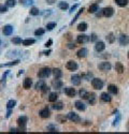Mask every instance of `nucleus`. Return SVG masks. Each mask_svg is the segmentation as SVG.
<instances>
[{"instance_id": "1", "label": "nucleus", "mask_w": 129, "mask_h": 134, "mask_svg": "<svg viewBox=\"0 0 129 134\" xmlns=\"http://www.w3.org/2000/svg\"><path fill=\"white\" fill-rule=\"evenodd\" d=\"M27 121H28V118L26 116H21L17 118V120H16L19 130H22L23 132L26 131V125H27Z\"/></svg>"}, {"instance_id": "2", "label": "nucleus", "mask_w": 129, "mask_h": 134, "mask_svg": "<svg viewBox=\"0 0 129 134\" xmlns=\"http://www.w3.org/2000/svg\"><path fill=\"white\" fill-rule=\"evenodd\" d=\"M52 71L53 70H51L50 68H42L38 72V77L39 78H47L52 73H53Z\"/></svg>"}, {"instance_id": "3", "label": "nucleus", "mask_w": 129, "mask_h": 134, "mask_svg": "<svg viewBox=\"0 0 129 134\" xmlns=\"http://www.w3.org/2000/svg\"><path fill=\"white\" fill-rule=\"evenodd\" d=\"M92 86L97 90H100L103 88V81L100 78H93L92 80Z\"/></svg>"}, {"instance_id": "4", "label": "nucleus", "mask_w": 129, "mask_h": 134, "mask_svg": "<svg viewBox=\"0 0 129 134\" xmlns=\"http://www.w3.org/2000/svg\"><path fill=\"white\" fill-rule=\"evenodd\" d=\"M89 40H90V38L86 34H80L76 37V42L80 44H85L87 42H89Z\"/></svg>"}, {"instance_id": "5", "label": "nucleus", "mask_w": 129, "mask_h": 134, "mask_svg": "<svg viewBox=\"0 0 129 134\" xmlns=\"http://www.w3.org/2000/svg\"><path fill=\"white\" fill-rule=\"evenodd\" d=\"M111 63L108 62V61H103V62H100L98 64V69L101 71H109L111 70Z\"/></svg>"}, {"instance_id": "6", "label": "nucleus", "mask_w": 129, "mask_h": 134, "mask_svg": "<svg viewBox=\"0 0 129 134\" xmlns=\"http://www.w3.org/2000/svg\"><path fill=\"white\" fill-rule=\"evenodd\" d=\"M67 117H68V119L71 120V121H73V122H80L81 121V117L73 112H70L69 114H68Z\"/></svg>"}, {"instance_id": "7", "label": "nucleus", "mask_w": 129, "mask_h": 134, "mask_svg": "<svg viewBox=\"0 0 129 134\" xmlns=\"http://www.w3.org/2000/svg\"><path fill=\"white\" fill-rule=\"evenodd\" d=\"M102 13L103 16H105V17H111L114 14V9L111 8V6H106V8L102 9Z\"/></svg>"}, {"instance_id": "8", "label": "nucleus", "mask_w": 129, "mask_h": 134, "mask_svg": "<svg viewBox=\"0 0 129 134\" xmlns=\"http://www.w3.org/2000/svg\"><path fill=\"white\" fill-rule=\"evenodd\" d=\"M66 68L68 69V70H70V71H75V70H77L79 66H77V63L75 62V61L70 60V61H68V62H67Z\"/></svg>"}, {"instance_id": "9", "label": "nucleus", "mask_w": 129, "mask_h": 134, "mask_svg": "<svg viewBox=\"0 0 129 134\" xmlns=\"http://www.w3.org/2000/svg\"><path fill=\"white\" fill-rule=\"evenodd\" d=\"M118 41H119V44H121V45H123V46H126V45L129 44V37H128V35L123 34V35L119 37Z\"/></svg>"}, {"instance_id": "10", "label": "nucleus", "mask_w": 129, "mask_h": 134, "mask_svg": "<svg viewBox=\"0 0 129 134\" xmlns=\"http://www.w3.org/2000/svg\"><path fill=\"white\" fill-rule=\"evenodd\" d=\"M31 85H32V80L29 77H26L24 81H23V87H24V89H30Z\"/></svg>"}, {"instance_id": "11", "label": "nucleus", "mask_w": 129, "mask_h": 134, "mask_svg": "<svg viewBox=\"0 0 129 134\" xmlns=\"http://www.w3.org/2000/svg\"><path fill=\"white\" fill-rule=\"evenodd\" d=\"M40 116H41V118H43V119L48 118V117L51 116V112H50V109H48L47 107H44V108L40 112Z\"/></svg>"}, {"instance_id": "12", "label": "nucleus", "mask_w": 129, "mask_h": 134, "mask_svg": "<svg viewBox=\"0 0 129 134\" xmlns=\"http://www.w3.org/2000/svg\"><path fill=\"white\" fill-rule=\"evenodd\" d=\"M104 48H105V44L103 43L102 41H99V42H96V45H95V50L97 52H103L104 51Z\"/></svg>"}, {"instance_id": "13", "label": "nucleus", "mask_w": 129, "mask_h": 134, "mask_svg": "<svg viewBox=\"0 0 129 134\" xmlns=\"http://www.w3.org/2000/svg\"><path fill=\"white\" fill-rule=\"evenodd\" d=\"M2 32H3V34L4 35H11L12 32H13V27L11 25H6V26L3 27Z\"/></svg>"}, {"instance_id": "14", "label": "nucleus", "mask_w": 129, "mask_h": 134, "mask_svg": "<svg viewBox=\"0 0 129 134\" xmlns=\"http://www.w3.org/2000/svg\"><path fill=\"white\" fill-rule=\"evenodd\" d=\"M64 93H66L68 97H74L75 96V93H76V91L72 87H66V89H64Z\"/></svg>"}, {"instance_id": "15", "label": "nucleus", "mask_w": 129, "mask_h": 134, "mask_svg": "<svg viewBox=\"0 0 129 134\" xmlns=\"http://www.w3.org/2000/svg\"><path fill=\"white\" fill-rule=\"evenodd\" d=\"M74 106H75V108H76V109L81 110V112L85 110V108H86L85 104H84L82 101H75V103H74Z\"/></svg>"}, {"instance_id": "16", "label": "nucleus", "mask_w": 129, "mask_h": 134, "mask_svg": "<svg viewBox=\"0 0 129 134\" xmlns=\"http://www.w3.org/2000/svg\"><path fill=\"white\" fill-rule=\"evenodd\" d=\"M71 83H72L74 86H79L81 84V76L80 75H72V77H71Z\"/></svg>"}, {"instance_id": "17", "label": "nucleus", "mask_w": 129, "mask_h": 134, "mask_svg": "<svg viewBox=\"0 0 129 134\" xmlns=\"http://www.w3.org/2000/svg\"><path fill=\"white\" fill-rule=\"evenodd\" d=\"M87 54H88V50L85 47L81 48V50H79V52H77V57L79 58H85L87 56Z\"/></svg>"}, {"instance_id": "18", "label": "nucleus", "mask_w": 129, "mask_h": 134, "mask_svg": "<svg viewBox=\"0 0 129 134\" xmlns=\"http://www.w3.org/2000/svg\"><path fill=\"white\" fill-rule=\"evenodd\" d=\"M52 72H53V75H54L55 80H59V78L63 77V71H61L60 69H54Z\"/></svg>"}, {"instance_id": "19", "label": "nucleus", "mask_w": 129, "mask_h": 134, "mask_svg": "<svg viewBox=\"0 0 129 134\" xmlns=\"http://www.w3.org/2000/svg\"><path fill=\"white\" fill-rule=\"evenodd\" d=\"M100 99H101L103 102H111L112 98L108 92H102L101 96H100Z\"/></svg>"}, {"instance_id": "20", "label": "nucleus", "mask_w": 129, "mask_h": 134, "mask_svg": "<svg viewBox=\"0 0 129 134\" xmlns=\"http://www.w3.org/2000/svg\"><path fill=\"white\" fill-rule=\"evenodd\" d=\"M19 62H21V60H19V59H16V60L10 61V62H6V63H2V64H0V68H2V67H11V66H16V64H18Z\"/></svg>"}, {"instance_id": "21", "label": "nucleus", "mask_w": 129, "mask_h": 134, "mask_svg": "<svg viewBox=\"0 0 129 134\" xmlns=\"http://www.w3.org/2000/svg\"><path fill=\"white\" fill-rule=\"evenodd\" d=\"M124 66H123V63L122 62H116L115 63V71L117 72V73H119V74H122L123 72H124Z\"/></svg>"}, {"instance_id": "22", "label": "nucleus", "mask_w": 129, "mask_h": 134, "mask_svg": "<svg viewBox=\"0 0 129 134\" xmlns=\"http://www.w3.org/2000/svg\"><path fill=\"white\" fill-rule=\"evenodd\" d=\"M34 43H35L34 39H26V40H24L22 42V44L24 45V46H30V45L34 44Z\"/></svg>"}, {"instance_id": "23", "label": "nucleus", "mask_w": 129, "mask_h": 134, "mask_svg": "<svg viewBox=\"0 0 129 134\" xmlns=\"http://www.w3.org/2000/svg\"><path fill=\"white\" fill-rule=\"evenodd\" d=\"M108 90H109V92H111L112 94H116L118 92V89H117V87H116L115 85H109Z\"/></svg>"}, {"instance_id": "24", "label": "nucleus", "mask_w": 129, "mask_h": 134, "mask_svg": "<svg viewBox=\"0 0 129 134\" xmlns=\"http://www.w3.org/2000/svg\"><path fill=\"white\" fill-rule=\"evenodd\" d=\"M58 8H59L60 10H63V11H66V10L69 9V4L64 1H60L59 3H58Z\"/></svg>"}, {"instance_id": "25", "label": "nucleus", "mask_w": 129, "mask_h": 134, "mask_svg": "<svg viewBox=\"0 0 129 134\" xmlns=\"http://www.w3.org/2000/svg\"><path fill=\"white\" fill-rule=\"evenodd\" d=\"M57 98H58V94L56 93V92H52V93H50V96H48V101L50 102H56L57 101Z\"/></svg>"}, {"instance_id": "26", "label": "nucleus", "mask_w": 129, "mask_h": 134, "mask_svg": "<svg viewBox=\"0 0 129 134\" xmlns=\"http://www.w3.org/2000/svg\"><path fill=\"white\" fill-rule=\"evenodd\" d=\"M98 10H99L98 4H97V3H93V4L89 6L88 12H89V13H96L97 11H98Z\"/></svg>"}, {"instance_id": "27", "label": "nucleus", "mask_w": 129, "mask_h": 134, "mask_svg": "<svg viewBox=\"0 0 129 134\" xmlns=\"http://www.w3.org/2000/svg\"><path fill=\"white\" fill-rule=\"evenodd\" d=\"M86 29H87V24L86 23H81V24L77 25V30L81 31V32L86 31Z\"/></svg>"}, {"instance_id": "28", "label": "nucleus", "mask_w": 129, "mask_h": 134, "mask_svg": "<svg viewBox=\"0 0 129 134\" xmlns=\"http://www.w3.org/2000/svg\"><path fill=\"white\" fill-rule=\"evenodd\" d=\"M53 108L56 109V110H61V109L64 108V103L63 102H56V103H54Z\"/></svg>"}, {"instance_id": "29", "label": "nucleus", "mask_w": 129, "mask_h": 134, "mask_svg": "<svg viewBox=\"0 0 129 134\" xmlns=\"http://www.w3.org/2000/svg\"><path fill=\"white\" fill-rule=\"evenodd\" d=\"M80 96L82 97L83 99L88 100V99H89V97H90V93H89V92H87V91H85V90H81V91H80Z\"/></svg>"}, {"instance_id": "30", "label": "nucleus", "mask_w": 129, "mask_h": 134, "mask_svg": "<svg viewBox=\"0 0 129 134\" xmlns=\"http://www.w3.org/2000/svg\"><path fill=\"white\" fill-rule=\"evenodd\" d=\"M55 27H56V23H55V22L47 23V24H46V30L47 31H52Z\"/></svg>"}, {"instance_id": "31", "label": "nucleus", "mask_w": 129, "mask_h": 134, "mask_svg": "<svg viewBox=\"0 0 129 134\" xmlns=\"http://www.w3.org/2000/svg\"><path fill=\"white\" fill-rule=\"evenodd\" d=\"M16 105V101L15 100H9L8 101V103H6V108H13V107H14Z\"/></svg>"}, {"instance_id": "32", "label": "nucleus", "mask_w": 129, "mask_h": 134, "mask_svg": "<svg viewBox=\"0 0 129 134\" xmlns=\"http://www.w3.org/2000/svg\"><path fill=\"white\" fill-rule=\"evenodd\" d=\"M83 11H84V8H82V9H81V10H79V12H77V13H76V15H75V16H74V18L72 19V21H71V23H70V24H71V25H73V23H75V22H76V19H77V18H79V17H80V15H81V14H82V12H83Z\"/></svg>"}, {"instance_id": "33", "label": "nucleus", "mask_w": 129, "mask_h": 134, "mask_svg": "<svg viewBox=\"0 0 129 134\" xmlns=\"http://www.w3.org/2000/svg\"><path fill=\"white\" fill-rule=\"evenodd\" d=\"M115 2L117 3V5H119V6H126L128 4L129 0H115Z\"/></svg>"}, {"instance_id": "34", "label": "nucleus", "mask_w": 129, "mask_h": 134, "mask_svg": "<svg viewBox=\"0 0 129 134\" xmlns=\"http://www.w3.org/2000/svg\"><path fill=\"white\" fill-rule=\"evenodd\" d=\"M15 4H16V0H6L5 1V5L8 8H13V6H15Z\"/></svg>"}, {"instance_id": "35", "label": "nucleus", "mask_w": 129, "mask_h": 134, "mask_svg": "<svg viewBox=\"0 0 129 134\" xmlns=\"http://www.w3.org/2000/svg\"><path fill=\"white\" fill-rule=\"evenodd\" d=\"M40 14V11H39L38 8H34V6H32L30 9V15H33V16H37Z\"/></svg>"}, {"instance_id": "36", "label": "nucleus", "mask_w": 129, "mask_h": 134, "mask_svg": "<svg viewBox=\"0 0 129 134\" xmlns=\"http://www.w3.org/2000/svg\"><path fill=\"white\" fill-rule=\"evenodd\" d=\"M105 38H106V41H108L109 43H113V42L115 41V37H114V34H113L112 32H111V33H109Z\"/></svg>"}, {"instance_id": "37", "label": "nucleus", "mask_w": 129, "mask_h": 134, "mask_svg": "<svg viewBox=\"0 0 129 134\" xmlns=\"http://www.w3.org/2000/svg\"><path fill=\"white\" fill-rule=\"evenodd\" d=\"M53 86H54L55 88H57V89H59V88L63 87V81H60L59 80H54V81H53Z\"/></svg>"}, {"instance_id": "38", "label": "nucleus", "mask_w": 129, "mask_h": 134, "mask_svg": "<svg viewBox=\"0 0 129 134\" xmlns=\"http://www.w3.org/2000/svg\"><path fill=\"white\" fill-rule=\"evenodd\" d=\"M19 2H21L22 4H24L25 6H29L33 3V0H19Z\"/></svg>"}, {"instance_id": "39", "label": "nucleus", "mask_w": 129, "mask_h": 134, "mask_svg": "<svg viewBox=\"0 0 129 134\" xmlns=\"http://www.w3.org/2000/svg\"><path fill=\"white\" fill-rule=\"evenodd\" d=\"M44 32H45V30H44L43 28H39V29H37V30L34 31V35H35V37H39V35H43Z\"/></svg>"}, {"instance_id": "40", "label": "nucleus", "mask_w": 129, "mask_h": 134, "mask_svg": "<svg viewBox=\"0 0 129 134\" xmlns=\"http://www.w3.org/2000/svg\"><path fill=\"white\" fill-rule=\"evenodd\" d=\"M22 39L19 38V37H14V38H12V43H14L16 45H18V44H21L22 43Z\"/></svg>"}, {"instance_id": "41", "label": "nucleus", "mask_w": 129, "mask_h": 134, "mask_svg": "<svg viewBox=\"0 0 129 134\" xmlns=\"http://www.w3.org/2000/svg\"><path fill=\"white\" fill-rule=\"evenodd\" d=\"M67 118H68V117H64V116H61V115H58L57 116V120H58V122H60V123L66 122Z\"/></svg>"}, {"instance_id": "42", "label": "nucleus", "mask_w": 129, "mask_h": 134, "mask_svg": "<svg viewBox=\"0 0 129 134\" xmlns=\"http://www.w3.org/2000/svg\"><path fill=\"white\" fill-rule=\"evenodd\" d=\"M95 99H96V94L95 93H90V97H89V99H88L89 103L90 104H94V103H95Z\"/></svg>"}, {"instance_id": "43", "label": "nucleus", "mask_w": 129, "mask_h": 134, "mask_svg": "<svg viewBox=\"0 0 129 134\" xmlns=\"http://www.w3.org/2000/svg\"><path fill=\"white\" fill-rule=\"evenodd\" d=\"M43 85H44V81L43 80H40L39 83H37V85H35V89H37V90H41V88H42Z\"/></svg>"}, {"instance_id": "44", "label": "nucleus", "mask_w": 129, "mask_h": 134, "mask_svg": "<svg viewBox=\"0 0 129 134\" xmlns=\"http://www.w3.org/2000/svg\"><path fill=\"white\" fill-rule=\"evenodd\" d=\"M8 11V6L4 4H0V13H5Z\"/></svg>"}, {"instance_id": "45", "label": "nucleus", "mask_w": 129, "mask_h": 134, "mask_svg": "<svg viewBox=\"0 0 129 134\" xmlns=\"http://www.w3.org/2000/svg\"><path fill=\"white\" fill-rule=\"evenodd\" d=\"M48 90H50V88H48L46 85L44 84L43 86H42V88H41V90H40V91H42V93H45V92H46V91H48Z\"/></svg>"}, {"instance_id": "46", "label": "nucleus", "mask_w": 129, "mask_h": 134, "mask_svg": "<svg viewBox=\"0 0 129 134\" xmlns=\"http://www.w3.org/2000/svg\"><path fill=\"white\" fill-rule=\"evenodd\" d=\"M119 120H121V115H119V114H117V117H116V118H115V120H114V123H113V126L118 125Z\"/></svg>"}, {"instance_id": "47", "label": "nucleus", "mask_w": 129, "mask_h": 134, "mask_svg": "<svg viewBox=\"0 0 129 134\" xmlns=\"http://www.w3.org/2000/svg\"><path fill=\"white\" fill-rule=\"evenodd\" d=\"M52 44H53V40H52V39H50V40H48V41L46 42V43H45V45H44V46L47 48V47H50Z\"/></svg>"}, {"instance_id": "48", "label": "nucleus", "mask_w": 129, "mask_h": 134, "mask_svg": "<svg viewBox=\"0 0 129 134\" xmlns=\"http://www.w3.org/2000/svg\"><path fill=\"white\" fill-rule=\"evenodd\" d=\"M47 131H50V132H56V128L53 126H50V127H47Z\"/></svg>"}, {"instance_id": "49", "label": "nucleus", "mask_w": 129, "mask_h": 134, "mask_svg": "<svg viewBox=\"0 0 129 134\" xmlns=\"http://www.w3.org/2000/svg\"><path fill=\"white\" fill-rule=\"evenodd\" d=\"M77 6H79V5H77V4H74V5L72 6V8L70 9V14H72V13H73L74 11H75V10L77 9Z\"/></svg>"}, {"instance_id": "50", "label": "nucleus", "mask_w": 129, "mask_h": 134, "mask_svg": "<svg viewBox=\"0 0 129 134\" xmlns=\"http://www.w3.org/2000/svg\"><path fill=\"white\" fill-rule=\"evenodd\" d=\"M42 54L45 55V56H48V55L51 54V50H47V51H44V52H42Z\"/></svg>"}, {"instance_id": "51", "label": "nucleus", "mask_w": 129, "mask_h": 134, "mask_svg": "<svg viewBox=\"0 0 129 134\" xmlns=\"http://www.w3.org/2000/svg\"><path fill=\"white\" fill-rule=\"evenodd\" d=\"M97 40V35L95 34V33H93L92 34V39H90V41H93V42H95Z\"/></svg>"}, {"instance_id": "52", "label": "nucleus", "mask_w": 129, "mask_h": 134, "mask_svg": "<svg viewBox=\"0 0 129 134\" xmlns=\"http://www.w3.org/2000/svg\"><path fill=\"white\" fill-rule=\"evenodd\" d=\"M56 2V0H46V3L47 4H54Z\"/></svg>"}, {"instance_id": "53", "label": "nucleus", "mask_w": 129, "mask_h": 134, "mask_svg": "<svg viewBox=\"0 0 129 134\" xmlns=\"http://www.w3.org/2000/svg\"><path fill=\"white\" fill-rule=\"evenodd\" d=\"M11 113H12L11 108H8V113H6V118H9V117L11 116Z\"/></svg>"}, {"instance_id": "54", "label": "nucleus", "mask_w": 129, "mask_h": 134, "mask_svg": "<svg viewBox=\"0 0 129 134\" xmlns=\"http://www.w3.org/2000/svg\"><path fill=\"white\" fill-rule=\"evenodd\" d=\"M96 16H97V17H99V16H103L102 10H100V12H98V13H96Z\"/></svg>"}, {"instance_id": "55", "label": "nucleus", "mask_w": 129, "mask_h": 134, "mask_svg": "<svg viewBox=\"0 0 129 134\" xmlns=\"http://www.w3.org/2000/svg\"><path fill=\"white\" fill-rule=\"evenodd\" d=\"M75 46H76L75 44H69V46H68V47H69V48H74Z\"/></svg>"}, {"instance_id": "56", "label": "nucleus", "mask_w": 129, "mask_h": 134, "mask_svg": "<svg viewBox=\"0 0 129 134\" xmlns=\"http://www.w3.org/2000/svg\"><path fill=\"white\" fill-rule=\"evenodd\" d=\"M23 73H24V71H23V70H21V71H19V72H18L17 76H19V75H21V74H23Z\"/></svg>"}, {"instance_id": "57", "label": "nucleus", "mask_w": 129, "mask_h": 134, "mask_svg": "<svg viewBox=\"0 0 129 134\" xmlns=\"http://www.w3.org/2000/svg\"><path fill=\"white\" fill-rule=\"evenodd\" d=\"M128 59H129V52H128Z\"/></svg>"}, {"instance_id": "58", "label": "nucleus", "mask_w": 129, "mask_h": 134, "mask_svg": "<svg viewBox=\"0 0 129 134\" xmlns=\"http://www.w3.org/2000/svg\"><path fill=\"white\" fill-rule=\"evenodd\" d=\"M0 45H1V40H0Z\"/></svg>"}]
</instances>
